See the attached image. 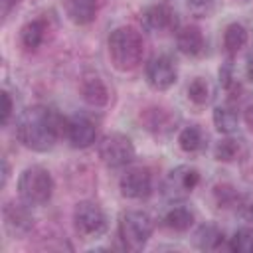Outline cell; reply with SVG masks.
I'll return each mask as SVG.
<instances>
[{"mask_svg": "<svg viewBox=\"0 0 253 253\" xmlns=\"http://www.w3.org/2000/svg\"><path fill=\"white\" fill-rule=\"evenodd\" d=\"M63 126L65 119L55 109L38 103L20 113L16 121V136L26 148L34 152H47L57 144L63 134Z\"/></svg>", "mask_w": 253, "mask_h": 253, "instance_id": "1", "label": "cell"}, {"mask_svg": "<svg viewBox=\"0 0 253 253\" xmlns=\"http://www.w3.org/2000/svg\"><path fill=\"white\" fill-rule=\"evenodd\" d=\"M109 59L117 71H134L142 63L144 55V42L136 28L132 26H119L111 32L107 40Z\"/></svg>", "mask_w": 253, "mask_h": 253, "instance_id": "2", "label": "cell"}, {"mask_svg": "<svg viewBox=\"0 0 253 253\" xmlns=\"http://www.w3.org/2000/svg\"><path fill=\"white\" fill-rule=\"evenodd\" d=\"M154 231V219L142 210H125L117 221V237L126 251H140L146 247Z\"/></svg>", "mask_w": 253, "mask_h": 253, "instance_id": "3", "label": "cell"}, {"mask_svg": "<svg viewBox=\"0 0 253 253\" xmlns=\"http://www.w3.org/2000/svg\"><path fill=\"white\" fill-rule=\"evenodd\" d=\"M53 190H55V182L45 166L32 164L24 168L18 178V196L22 202H26L32 208L47 204L53 196Z\"/></svg>", "mask_w": 253, "mask_h": 253, "instance_id": "4", "label": "cell"}, {"mask_svg": "<svg viewBox=\"0 0 253 253\" xmlns=\"http://www.w3.org/2000/svg\"><path fill=\"white\" fill-rule=\"evenodd\" d=\"M73 229L83 241L99 239L109 229V217L105 210L95 202H79L73 210Z\"/></svg>", "mask_w": 253, "mask_h": 253, "instance_id": "5", "label": "cell"}, {"mask_svg": "<svg viewBox=\"0 0 253 253\" xmlns=\"http://www.w3.org/2000/svg\"><path fill=\"white\" fill-rule=\"evenodd\" d=\"M97 154H99V160L107 168L119 170V168H126L134 160L136 150H134L130 136L123 132H109L99 140Z\"/></svg>", "mask_w": 253, "mask_h": 253, "instance_id": "6", "label": "cell"}, {"mask_svg": "<svg viewBox=\"0 0 253 253\" xmlns=\"http://www.w3.org/2000/svg\"><path fill=\"white\" fill-rule=\"evenodd\" d=\"M198 184H200V172L194 166L180 164L166 174L160 190L170 204H178V202H184L196 190Z\"/></svg>", "mask_w": 253, "mask_h": 253, "instance_id": "7", "label": "cell"}, {"mask_svg": "<svg viewBox=\"0 0 253 253\" xmlns=\"http://www.w3.org/2000/svg\"><path fill=\"white\" fill-rule=\"evenodd\" d=\"M144 77H146V83L154 91H166V89H170L176 83L178 67H176V63H174V59L170 55L158 53V55H152L146 61Z\"/></svg>", "mask_w": 253, "mask_h": 253, "instance_id": "8", "label": "cell"}, {"mask_svg": "<svg viewBox=\"0 0 253 253\" xmlns=\"http://www.w3.org/2000/svg\"><path fill=\"white\" fill-rule=\"evenodd\" d=\"M152 174L144 166H134L123 172L119 178V190L128 200H146L152 194Z\"/></svg>", "mask_w": 253, "mask_h": 253, "instance_id": "9", "label": "cell"}, {"mask_svg": "<svg viewBox=\"0 0 253 253\" xmlns=\"http://www.w3.org/2000/svg\"><path fill=\"white\" fill-rule=\"evenodd\" d=\"M63 136L71 148H77V150L89 148L97 140V125L85 115H73L65 119Z\"/></svg>", "mask_w": 253, "mask_h": 253, "instance_id": "10", "label": "cell"}, {"mask_svg": "<svg viewBox=\"0 0 253 253\" xmlns=\"http://www.w3.org/2000/svg\"><path fill=\"white\" fill-rule=\"evenodd\" d=\"M32 206L26 202H6L2 208V217H4V227L10 235L14 237H24L32 231L34 227V215H32Z\"/></svg>", "mask_w": 253, "mask_h": 253, "instance_id": "11", "label": "cell"}, {"mask_svg": "<svg viewBox=\"0 0 253 253\" xmlns=\"http://www.w3.org/2000/svg\"><path fill=\"white\" fill-rule=\"evenodd\" d=\"M142 26L152 34H168L178 28V14L164 2L150 4L142 10Z\"/></svg>", "mask_w": 253, "mask_h": 253, "instance_id": "12", "label": "cell"}, {"mask_svg": "<svg viewBox=\"0 0 253 253\" xmlns=\"http://www.w3.org/2000/svg\"><path fill=\"white\" fill-rule=\"evenodd\" d=\"M140 123L150 134H154L156 138H164L176 128V115L166 107L152 105L140 113Z\"/></svg>", "mask_w": 253, "mask_h": 253, "instance_id": "13", "label": "cell"}, {"mask_svg": "<svg viewBox=\"0 0 253 253\" xmlns=\"http://www.w3.org/2000/svg\"><path fill=\"white\" fill-rule=\"evenodd\" d=\"M176 47L186 57H200L206 51V38L198 26H182L176 32Z\"/></svg>", "mask_w": 253, "mask_h": 253, "instance_id": "14", "label": "cell"}, {"mask_svg": "<svg viewBox=\"0 0 253 253\" xmlns=\"http://www.w3.org/2000/svg\"><path fill=\"white\" fill-rule=\"evenodd\" d=\"M79 91H81L83 101L93 109H101V107H105L109 103V89H107L105 81L95 73L83 75Z\"/></svg>", "mask_w": 253, "mask_h": 253, "instance_id": "15", "label": "cell"}, {"mask_svg": "<svg viewBox=\"0 0 253 253\" xmlns=\"http://www.w3.org/2000/svg\"><path fill=\"white\" fill-rule=\"evenodd\" d=\"M63 6L75 26H89L97 18V0H63Z\"/></svg>", "mask_w": 253, "mask_h": 253, "instance_id": "16", "label": "cell"}, {"mask_svg": "<svg viewBox=\"0 0 253 253\" xmlns=\"http://www.w3.org/2000/svg\"><path fill=\"white\" fill-rule=\"evenodd\" d=\"M213 126L221 132V134H233L237 130V125H239V111H237V105L227 101L223 105H217L213 109Z\"/></svg>", "mask_w": 253, "mask_h": 253, "instance_id": "17", "label": "cell"}, {"mask_svg": "<svg viewBox=\"0 0 253 253\" xmlns=\"http://www.w3.org/2000/svg\"><path fill=\"white\" fill-rule=\"evenodd\" d=\"M194 243L202 251H217L225 245V233L221 227H217L213 223H204L198 227V231L194 235Z\"/></svg>", "mask_w": 253, "mask_h": 253, "instance_id": "18", "label": "cell"}, {"mask_svg": "<svg viewBox=\"0 0 253 253\" xmlns=\"http://www.w3.org/2000/svg\"><path fill=\"white\" fill-rule=\"evenodd\" d=\"M162 225L168 227L170 231L184 233V231H188V229L194 225V213H192L190 208L180 206V204H174V206L162 215Z\"/></svg>", "mask_w": 253, "mask_h": 253, "instance_id": "19", "label": "cell"}, {"mask_svg": "<svg viewBox=\"0 0 253 253\" xmlns=\"http://www.w3.org/2000/svg\"><path fill=\"white\" fill-rule=\"evenodd\" d=\"M208 136L198 125H188L178 132V146L186 154H198L206 148Z\"/></svg>", "mask_w": 253, "mask_h": 253, "instance_id": "20", "label": "cell"}, {"mask_svg": "<svg viewBox=\"0 0 253 253\" xmlns=\"http://www.w3.org/2000/svg\"><path fill=\"white\" fill-rule=\"evenodd\" d=\"M45 32H47V26L43 20H30L20 30V42L30 51L38 49L45 40Z\"/></svg>", "mask_w": 253, "mask_h": 253, "instance_id": "21", "label": "cell"}, {"mask_svg": "<svg viewBox=\"0 0 253 253\" xmlns=\"http://www.w3.org/2000/svg\"><path fill=\"white\" fill-rule=\"evenodd\" d=\"M249 34L245 30L243 24L239 22H231L225 26L223 30V49L227 51V55H235L239 49H243L247 45Z\"/></svg>", "mask_w": 253, "mask_h": 253, "instance_id": "22", "label": "cell"}, {"mask_svg": "<svg viewBox=\"0 0 253 253\" xmlns=\"http://www.w3.org/2000/svg\"><path fill=\"white\" fill-rule=\"evenodd\" d=\"M239 154H241V144H239V140L233 138L231 134H225V136H223L221 140H217L215 146H213V156H215V160H219V162H233V160L239 158Z\"/></svg>", "mask_w": 253, "mask_h": 253, "instance_id": "23", "label": "cell"}, {"mask_svg": "<svg viewBox=\"0 0 253 253\" xmlns=\"http://www.w3.org/2000/svg\"><path fill=\"white\" fill-rule=\"evenodd\" d=\"M227 249L235 253H253V225L239 227L227 241Z\"/></svg>", "mask_w": 253, "mask_h": 253, "instance_id": "24", "label": "cell"}, {"mask_svg": "<svg viewBox=\"0 0 253 253\" xmlns=\"http://www.w3.org/2000/svg\"><path fill=\"white\" fill-rule=\"evenodd\" d=\"M239 192L231 186V184H217L213 188V202L217 208L221 210H235L237 200H239Z\"/></svg>", "mask_w": 253, "mask_h": 253, "instance_id": "25", "label": "cell"}, {"mask_svg": "<svg viewBox=\"0 0 253 253\" xmlns=\"http://www.w3.org/2000/svg\"><path fill=\"white\" fill-rule=\"evenodd\" d=\"M210 97H211L210 83H208L204 77H194V79L190 81V85H188V99H190L194 105L202 107V105H206V103L210 101Z\"/></svg>", "mask_w": 253, "mask_h": 253, "instance_id": "26", "label": "cell"}, {"mask_svg": "<svg viewBox=\"0 0 253 253\" xmlns=\"http://www.w3.org/2000/svg\"><path fill=\"white\" fill-rule=\"evenodd\" d=\"M215 0H188V10L196 18H210L215 10Z\"/></svg>", "mask_w": 253, "mask_h": 253, "instance_id": "27", "label": "cell"}, {"mask_svg": "<svg viewBox=\"0 0 253 253\" xmlns=\"http://www.w3.org/2000/svg\"><path fill=\"white\" fill-rule=\"evenodd\" d=\"M235 213L247 221V223H253V196L251 194H241L239 200H237V206H235Z\"/></svg>", "mask_w": 253, "mask_h": 253, "instance_id": "28", "label": "cell"}, {"mask_svg": "<svg viewBox=\"0 0 253 253\" xmlns=\"http://www.w3.org/2000/svg\"><path fill=\"white\" fill-rule=\"evenodd\" d=\"M14 115V103L8 91H2V126H8L10 119Z\"/></svg>", "mask_w": 253, "mask_h": 253, "instance_id": "29", "label": "cell"}, {"mask_svg": "<svg viewBox=\"0 0 253 253\" xmlns=\"http://www.w3.org/2000/svg\"><path fill=\"white\" fill-rule=\"evenodd\" d=\"M241 176H243V180L253 184V150L247 152L241 160Z\"/></svg>", "mask_w": 253, "mask_h": 253, "instance_id": "30", "label": "cell"}, {"mask_svg": "<svg viewBox=\"0 0 253 253\" xmlns=\"http://www.w3.org/2000/svg\"><path fill=\"white\" fill-rule=\"evenodd\" d=\"M22 0H0V8H2V20L6 22L10 18V14L20 6Z\"/></svg>", "mask_w": 253, "mask_h": 253, "instance_id": "31", "label": "cell"}, {"mask_svg": "<svg viewBox=\"0 0 253 253\" xmlns=\"http://www.w3.org/2000/svg\"><path fill=\"white\" fill-rule=\"evenodd\" d=\"M243 121H245V125H247V128L253 132V103L243 111Z\"/></svg>", "mask_w": 253, "mask_h": 253, "instance_id": "32", "label": "cell"}, {"mask_svg": "<svg viewBox=\"0 0 253 253\" xmlns=\"http://www.w3.org/2000/svg\"><path fill=\"white\" fill-rule=\"evenodd\" d=\"M8 178H10V164H8V160H6V158H2V182H0V186H2V188H6Z\"/></svg>", "mask_w": 253, "mask_h": 253, "instance_id": "33", "label": "cell"}, {"mask_svg": "<svg viewBox=\"0 0 253 253\" xmlns=\"http://www.w3.org/2000/svg\"><path fill=\"white\" fill-rule=\"evenodd\" d=\"M245 73H247V77L253 81V51L247 55V61H245Z\"/></svg>", "mask_w": 253, "mask_h": 253, "instance_id": "34", "label": "cell"}]
</instances>
